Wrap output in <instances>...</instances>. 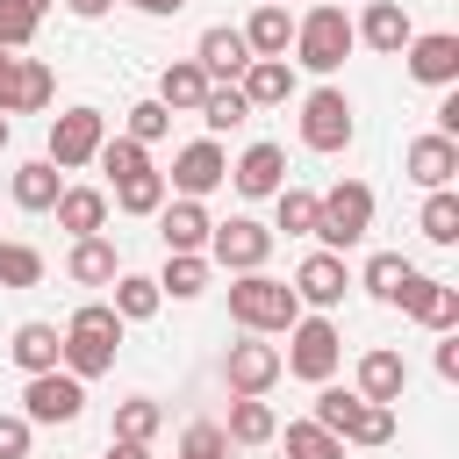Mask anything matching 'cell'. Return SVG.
Returning a JSON list of instances; mask_svg holds the SVG:
<instances>
[{"mask_svg": "<svg viewBox=\"0 0 459 459\" xmlns=\"http://www.w3.org/2000/svg\"><path fill=\"white\" fill-rule=\"evenodd\" d=\"M122 316L108 308V301H79L72 308V323H65V344H57V366L72 373V380H100V373H115V351H122Z\"/></svg>", "mask_w": 459, "mask_h": 459, "instance_id": "cell-1", "label": "cell"}, {"mask_svg": "<svg viewBox=\"0 0 459 459\" xmlns=\"http://www.w3.org/2000/svg\"><path fill=\"white\" fill-rule=\"evenodd\" d=\"M351 50H359V36H351V14H344L337 0H308V14H294V57H287V65L330 79Z\"/></svg>", "mask_w": 459, "mask_h": 459, "instance_id": "cell-2", "label": "cell"}, {"mask_svg": "<svg viewBox=\"0 0 459 459\" xmlns=\"http://www.w3.org/2000/svg\"><path fill=\"white\" fill-rule=\"evenodd\" d=\"M366 230H373V186L366 179H337L330 194H316V251H351V244H366Z\"/></svg>", "mask_w": 459, "mask_h": 459, "instance_id": "cell-3", "label": "cell"}, {"mask_svg": "<svg viewBox=\"0 0 459 459\" xmlns=\"http://www.w3.org/2000/svg\"><path fill=\"white\" fill-rule=\"evenodd\" d=\"M294 316H301V301H294L287 280H273V273H237L230 280V323L237 330L273 337V330H294Z\"/></svg>", "mask_w": 459, "mask_h": 459, "instance_id": "cell-4", "label": "cell"}, {"mask_svg": "<svg viewBox=\"0 0 459 459\" xmlns=\"http://www.w3.org/2000/svg\"><path fill=\"white\" fill-rule=\"evenodd\" d=\"M337 366H344V330L330 323V316H294V330H287V351H280V373H294V380H308V387H323V380H337Z\"/></svg>", "mask_w": 459, "mask_h": 459, "instance_id": "cell-5", "label": "cell"}, {"mask_svg": "<svg viewBox=\"0 0 459 459\" xmlns=\"http://www.w3.org/2000/svg\"><path fill=\"white\" fill-rule=\"evenodd\" d=\"M351 136H359V115H351V93H344V86L301 93V143H308V151L337 158V151H351Z\"/></svg>", "mask_w": 459, "mask_h": 459, "instance_id": "cell-6", "label": "cell"}, {"mask_svg": "<svg viewBox=\"0 0 459 459\" xmlns=\"http://www.w3.org/2000/svg\"><path fill=\"white\" fill-rule=\"evenodd\" d=\"M100 143H108V115L100 108H65V115H50V165L57 172H79V165H93L100 158Z\"/></svg>", "mask_w": 459, "mask_h": 459, "instance_id": "cell-7", "label": "cell"}, {"mask_svg": "<svg viewBox=\"0 0 459 459\" xmlns=\"http://www.w3.org/2000/svg\"><path fill=\"white\" fill-rule=\"evenodd\" d=\"M201 258L222 265V273H265V258H273V230L251 222V215H230V222L208 230V251H201Z\"/></svg>", "mask_w": 459, "mask_h": 459, "instance_id": "cell-8", "label": "cell"}, {"mask_svg": "<svg viewBox=\"0 0 459 459\" xmlns=\"http://www.w3.org/2000/svg\"><path fill=\"white\" fill-rule=\"evenodd\" d=\"M22 416H29V423H79V416H86V380H72L65 366L29 373V380H22Z\"/></svg>", "mask_w": 459, "mask_h": 459, "instance_id": "cell-9", "label": "cell"}, {"mask_svg": "<svg viewBox=\"0 0 459 459\" xmlns=\"http://www.w3.org/2000/svg\"><path fill=\"white\" fill-rule=\"evenodd\" d=\"M57 100V72L43 57H0V115H43Z\"/></svg>", "mask_w": 459, "mask_h": 459, "instance_id": "cell-10", "label": "cell"}, {"mask_svg": "<svg viewBox=\"0 0 459 459\" xmlns=\"http://www.w3.org/2000/svg\"><path fill=\"white\" fill-rule=\"evenodd\" d=\"M222 179H230V151H222L215 136H194V143L172 158V172H165V186H172L179 201H208Z\"/></svg>", "mask_w": 459, "mask_h": 459, "instance_id": "cell-11", "label": "cell"}, {"mask_svg": "<svg viewBox=\"0 0 459 459\" xmlns=\"http://www.w3.org/2000/svg\"><path fill=\"white\" fill-rule=\"evenodd\" d=\"M394 308H402L409 323H423L430 337H445V330H459V287H452V280H430V273H409V280H402V294H394Z\"/></svg>", "mask_w": 459, "mask_h": 459, "instance_id": "cell-12", "label": "cell"}, {"mask_svg": "<svg viewBox=\"0 0 459 459\" xmlns=\"http://www.w3.org/2000/svg\"><path fill=\"white\" fill-rule=\"evenodd\" d=\"M273 380H280V344H265V337H237L230 351H222V387L230 394H273Z\"/></svg>", "mask_w": 459, "mask_h": 459, "instance_id": "cell-13", "label": "cell"}, {"mask_svg": "<svg viewBox=\"0 0 459 459\" xmlns=\"http://www.w3.org/2000/svg\"><path fill=\"white\" fill-rule=\"evenodd\" d=\"M344 287H351V265H344L337 251H308V258L294 265V301H301L308 316H330V308L344 301Z\"/></svg>", "mask_w": 459, "mask_h": 459, "instance_id": "cell-14", "label": "cell"}, {"mask_svg": "<svg viewBox=\"0 0 459 459\" xmlns=\"http://www.w3.org/2000/svg\"><path fill=\"white\" fill-rule=\"evenodd\" d=\"M402 57H409V79H416V86H437V93L459 86V36H452V29H423V36H409Z\"/></svg>", "mask_w": 459, "mask_h": 459, "instance_id": "cell-15", "label": "cell"}, {"mask_svg": "<svg viewBox=\"0 0 459 459\" xmlns=\"http://www.w3.org/2000/svg\"><path fill=\"white\" fill-rule=\"evenodd\" d=\"M194 65L208 72V86H237V79H244V65H251V50H244V29H230V22L201 29V43H194Z\"/></svg>", "mask_w": 459, "mask_h": 459, "instance_id": "cell-16", "label": "cell"}, {"mask_svg": "<svg viewBox=\"0 0 459 459\" xmlns=\"http://www.w3.org/2000/svg\"><path fill=\"white\" fill-rule=\"evenodd\" d=\"M402 172H409L423 194H437V186H452V179H459V143H452V136H437V129H423V136L402 151Z\"/></svg>", "mask_w": 459, "mask_h": 459, "instance_id": "cell-17", "label": "cell"}, {"mask_svg": "<svg viewBox=\"0 0 459 459\" xmlns=\"http://www.w3.org/2000/svg\"><path fill=\"white\" fill-rule=\"evenodd\" d=\"M351 36H359L366 50H380V57H402V50H409V36H416V22H409V7H402V0H366V14L351 22Z\"/></svg>", "mask_w": 459, "mask_h": 459, "instance_id": "cell-18", "label": "cell"}, {"mask_svg": "<svg viewBox=\"0 0 459 459\" xmlns=\"http://www.w3.org/2000/svg\"><path fill=\"white\" fill-rule=\"evenodd\" d=\"M230 179H237L244 201H273L287 186V151L280 143H244V158L230 165Z\"/></svg>", "mask_w": 459, "mask_h": 459, "instance_id": "cell-19", "label": "cell"}, {"mask_svg": "<svg viewBox=\"0 0 459 459\" xmlns=\"http://www.w3.org/2000/svg\"><path fill=\"white\" fill-rule=\"evenodd\" d=\"M151 222H158V244H165V251H208V230H215L208 201H179V194H172Z\"/></svg>", "mask_w": 459, "mask_h": 459, "instance_id": "cell-20", "label": "cell"}, {"mask_svg": "<svg viewBox=\"0 0 459 459\" xmlns=\"http://www.w3.org/2000/svg\"><path fill=\"white\" fill-rule=\"evenodd\" d=\"M402 387H409V359H402V351H387V344H373V351L359 359V387H351V394H359V402H387V409H394V402H402Z\"/></svg>", "mask_w": 459, "mask_h": 459, "instance_id": "cell-21", "label": "cell"}, {"mask_svg": "<svg viewBox=\"0 0 459 459\" xmlns=\"http://www.w3.org/2000/svg\"><path fill=\"white\" fill-rule=\"evenodd\" d=\"M237 93L251 100V115H258V108H287V100H294V65H287V57H251L244 79H237Z\"/></svg>", "mask_w": 459, "mask_h": 459, "instance_id": "cell-22", "label": "cell"}, {"mask_svg": "<svg viewBox=\"0 0 459 459\" xmlns=\"http://www.w3.org/2000/svg\"><path fill=\"white\" fill-rule=\"evenodd\" d=\"M7 194H14V208H22V215H50V208H57V194H65V172H57L50 158H29V165H14Z\"/></svg>", "mask_w": 459, "mask_h": 459, "instance_id": "cell-23", "label": "cell"}, {"mask_svg": "<svg viewBox=\"0 0 459 459\" xmlns=\"http://www.w3.org/2000/svg\"><path fill=\"white\" fill-rule=\"evenodd\" d=\"M57 344H65V330H57V323H43V316H29V323H14L7 359H14V366H22V380H29V373H50V366H57Z\"/></svg>", "mask_w": 459, "mask_h": 459, "instance_id": "cell-24", "label": "cell"}, {"mask_svg": "<svg viewBox=\"0 0 459 459\" xmlns=\"http://www.w3.org/2000/svg\"><path fill=\"white\" fill-rule=\"evenodd\" d=\"M244 50H251V57H287V50H294V7L258 0L251 22H244Z\"/></svg>", "mask_w": 459, "mask_h": 459, "instance_id": "cell-25", "label": "cell"}, {"mask_svg": "<svg viewBox=\"0 0 459 459\" xmlns=\"http://www.w3.org/2000/svg\"><path fill=\"white\" fill-rule=\"evenodd\" d=\"M165 115H194L201 100H208V72L194 65V57H172L165 72H158V93H151Z\"/></svg>", "mask_w": 459, "mask_h": 459, "instance_id": "cell-26", "label": "cell"}, {"mask_svg": "<svg viewBox=\"0 0 459 459\" xmlns=\"http://www.w3.org/2000/svg\"><path fill=\"white\" fill-rule=\"evenodd\" d=\"M50 215H57V230H72V237H100V230H108V186H65Z\"/></svg>", "mask_w": 459, "mask_h": 459, "instance_id": "cell-27", "label": "cell"}, {"mask_svg": "<svg viewBox=\"0 0 459 459\" xmlns=\"http://www.w3.org/2000/svg\"><path fill=\"white\" fill-rule=\"evenodd\" d=\"M115 273H122V258H115L108 237H72V251H65V280H79V287H115Z\"/></svg>", "mask_w": 459, "mask_h": 459, "instance_id": "cell-28", "label": "cell"}, {"mask_svg": "<svg viewBox=\"0 0 459 459\" xmlns=\"http://www.w3.org/2000/svg\"><path fill=\"white\" fill-rule=\"evenodd\" d=\"M222 437H230V445H273V437H280V416H273V402H265V394H237V402H230V423H222Z\"/></svg>", "mask_w": 459, "mask_h": 459, "instance_id": "cell-29", "label": "cell"}, {"mask_svg": "<svg viewBox=\"0 0 459 459\" xmlns=\"http://www.w3.org/2000/svg\"><path fill=\"white\" fill-rule=\"evenodd\" d=\"M208 273H215V265H208L201 251H165V273H151V280H158V294H172V301H201V294H208Z\"/></svg>", "mask_w": 459, "mask_h": 459, "instance_id": "cell-30", "label": "cell"}, {"mask_svg": "<svg viewBox=\"0 0 459 459\" xmlns=\"http://www.w3.org/2000/svg\"><path fill=\"white\" fill-rule=\"evenodd\" d=\"M122 323H151L158 308H165V294H158V280L151 273H115V301H108Z\"/></svg>", "mask_w": 459, "mask_h": 459, "instance_id": "cell-31", "label": "cell"}, {"mask_svg": "<svg viewBox=\"0 0 459 459\" xmlns=\"http://www.w3.org/2000/svg\"><path fill=\"white\" fill-rule=\"evenodd\" d=\"M172 201V186H165V172L151 165V172H136V179H115V201L108 208H122V215H158Z\"/></svg>", "mask_w": 459, "mask_h": 459, "instance_id": "cell-32", "label": "cell"}, {"mask_svg": "<svg viewBox=\"0 0 459 459\" xmlns=\"http://www.w3.org/2000/svg\"><path fill=\"white\" fill-rule=\"evenodd\" d=\"M409 273H416V265H409L402 251H373V258L359 265V280H351V287H366L373 301H387V308H394V294H402V280H409Z\"/></svg>", "mask_w": 459, "mask_h": 459, "instance_id": "cell-33", "label": "cell"}, {"mask_svg": "<svg viewBox=\"0 0 459 459\" xmlns=\"http://www.w3.org/2000/svg\"><path fill=\"white\" fill-rule=\"evenodd\" d=\"M308 423H323L330 437H344V430L359 423V394H351V387H337V380H323V387H316V409H308Z\"/></svg>", "mask_w": 459, "mask_h": 459, "instance_id": "cell-34", "label": "cell"}, {"mask_svg": "<svg viewBox=\"0 0 459 459\" xmlns=\"http://www.w3.org/2000/svg\"><path fill=\"white\" fill-rule=\"evenodd\" d=\"M165 430V409L151 402V394H129V402H115V437H129V445H151Z\"/></svg>", "mask_w": 459, "mask_h": 459, "instance_id": "cell-35", "label": "cell"}, {"mask_svg": "<svg viewBox=\"0 0 459 459\" xmlns=\"http://www.w3.org/2000/svg\"><path fill=\"white\" fill-rule=\"evenodd\" d=\"M194 115L208 122V136H222V129H244V122H251V100H244L237 86H208V100H201Z\"/></svg>", "mask_w": 459, "mask_h": 459, "instance_id": "cell-36", "label": "cell"}, {"mask_svg": "<svg viewBox=\"0 0 459 459\" xmlns=\"http://www.w3.org/2000/svg\"><path fill=\"white\" fill-rule=\"evenodd\" d=\"M416 230H423L430 244H459V194H452V186L423 194V215H416Z\"/></svg>", "mask_w": 459, "mask_h": 459, "instance_id": "cell-37", "label": "cell"}, {"mask_svg": "<svg viewBox=\"0 0 459 459\" xmlns=\"http://www.w3.org/2000/svg\"><path fill=\"white\" fill-rule=\"evenodd\" d=\"M273 230L308 237V230H316V194H308V186H280V194H273Z\"/></svg>", "mask_w": 459, "mask_h": 459, "instance_id": "cell-38", "label": "cell"}, {"mask_svg": "<svg viewBox=\"0 0 459 459\" xmlns=\"http://www.w3.org/2000/svg\"><path fill=\"white\" fill-rule=\"evenodd\" d=\"M43 280V251L22 237H0V287H36Z\"/></svg>", "mask_w": 459, "mask_h": 459, "instance_id": "cell-39", "label": "cell"}, {"mask_svg": "<svg viewBox=\"0 0 459 459\" xmlns=\"http://www.w3.org/2000/svg\"><path fill=\"white\" fill-rule=\"evenodd\" d=\"M287 459H344V437H330L323 423H287Z\"/></svg>", "mask_w": 459, "mask_h": 459, "instance_id": "cell-40", "label": "cell"}, {"mask_svg": "<svg viewBox=\"0 0 459 459\" xmlns=\"http://www.w3.org/2000/svg\"><path fill=\"white\" fill-rule=\"evenodd\" d=\"M93 165H100L108 179H136V172H151V151H143V143H129V136H108Z\"/></svg>", "mask_w": 459, "mask_h": 459, "instance_id": "cell-41", "label": "cell"}, {"mask_svg": "<svg viewBox=\"0 0 459 459\" xmlns=\"http://www.w3.org/2000/svg\"><path fill=\"white\" fill-rule=\"evenodd\" d=\"M387 437H394V409H387V402H359V423L344 430V445H366V452H373V445H387Z\"/></svg>", "mask_w": 459, "mask_h": 459, "instance_id": "cell-42", "label": "cell"}, {"mask_svg": "<svg viewBox=\"0 0 459 459\" xmlns=\"http://www.w3.org/2000/svg\"><path fill=\"white\" fill-rule=\"evenodd\" d=\"M165 129H172V115H165L158 100H136V108L122 115V136H129V143H143V151H151V143H158Z\"/></svg>", "mask_w": 459, "mask_h": 459, "instance_id": "cell-43", "label": "cell"}, {"mask_svg": "<svg viewBox=\"0 0 459 459\" xmlns=\"http://www.w3.org/2000/svg\"><path fill=\"white\" fill-rule=\"evenodd\" d=\"M36 29H43V22H36L22 0H0V50H29V43H36Z\"/></svg>", "mask_w": 459, "mask_h": 459, "instance_id": "cell-44", "label": "cell"}, {"mask_svg": "<svg viewBox=\"0 0 459 459\" xmlns=\"http://www.w3.org/2000/svg\"><path fill=\"white\" fill-rule=\"evenodd\" d=\"M179 459H230L222 423H186V430H179Z\"/></svg>", "mask_w": 459, "mask_h": 459, "instance_id": "cell-45", "label": "cell"}, {"mask_svg": "<svg viewBox=\"0 0 459 459\" xmlns=\"http://www.w3.org/2000/svg\"><path fill=\"white\" fill-rule=\"evenodd\" d=\"M29 445H36V423L22 409H7L0 416V459H29Z\"/></svg>", "mask_w": 459, "mask_h": 459, "instance_id": "cell-46", "label": "cell"}, {"mask_svg": "<svg viewBox=\"0 0 459 459\" xmlns=\"http://www.w3.org/2000/svg\"><path fill=\"white\" fill-rule=\"evenodd\" d=\"M437 136H452V143H459V86H445V93H437Z\"/></svg>", "mask_w": 459, "mask_h": 459, "instance_id": "cell-47", "label": "cell"}, {"mask_svg": "<svg viewBox=\"0 0 459 459\" xmlns=\"http://www.w3.org/2000/svg\"><path fill=\"white\" fill-rule=\"evenodd\" d=\"M437 380H459V330L437 337Z\"/></svg>", "mask_w": 459, "mask_h": 459, "instance_id": "cell-48", "label": "cell"}, {"mask_svg": "<svg viewBox=\"0 0 459 459\" xmlns=\"http://www.w3.org/2000/svg\"><path fill=\"white\" fill-rule=\"evenodd\" d=\"M115 0H65V14H79V22H100Z\"/></svg>", "mask_w": 459, "mask_h": 459, "instance_id": "cell-49", "label": "cell"}, {"mask_svg": "<svg viewBox=\"0 0 459 459\" xmlns=\"http://www.w3.org/2000/svg\"><path fill=\"white\" fill-rule=\"evenodd\" d=\"M108 459H151V445H129V437H108Z\"/></svg>", "mask_w": 459, "mask_h": 459, "instance_id": "cell-50", "label": "cell"}, {"mask_svg": "<svg viewBox=\"0 0 459 459\" xmlns=\"http://www.w3.org/2000/svg\"><path fill=\"white\" fill-rule=\"evenodd\" d=\"M129 7H136V14H158V22H165V14H179L186 0H129Z\"/></svg>", "mask_w": 459, "mask_h": 459, "instance_id": "cell-51", "label": "cell"}, {"mask_svg": "<svg viewBox=\"0 0 459 459\" xmlns=\"http://www.w3.org/2000/svg\"><path fill=\"white\" fill-rule=\"evenodd\" d=\"M22 7H29V14H36V22H43V14H50V0H22Z\"/></svg>", "mask_w": 459, "mask_h": 459, "instance_id": "cell-52", "label": "cell"}, {"mask_svg": "<svg viewBox=\"0 0 459 459\" xmlns=\"http://www.w3.org/2000/svg\"><path fill=\"white\" fill-rule=\"evenodd\" d=\"M7 136H14V129H7V115H0V151H7Z\"/></svg>", "mask_w": 459, "mask_h": 459, "instance_id": "cell-53", "label": "cell"}, {"mask_svg": "<svg viewBox=\"0 0 459 459\" xmlns=\"http://www.w3.org/2000/svg\"><path fill=\"white\" fill-rule=\"evenodd\" d=\"M273 7H287V0H273Z\"/></svg>", "mask_w": 459, "mask_h": 459, "instance_id": "cell-54", "label": "cell"}, {"mask_svg": "<svg viewBox=\"0 0 459 459\" xmlns=\"http://www.w3.org/2000/svg\"><path fill=\"white\" fill-rule=\"evenodd\" d=\"M0 57H7V50H0Z\"/></svg>", "mask_w": 459, "mask_h": 459, "instance_id": "cell-55", "label": "cell"}]
</instances>
